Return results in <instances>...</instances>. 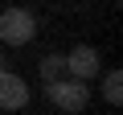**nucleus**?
<instances>
[{"instance_id":"nucleus-1","label":"nucleus","mask_w":123,"mask_h":115,"mask_svg":"<svg viewBox=\"0 0 123 115\" xmlns=\"http://www.w3.org/2000/svg\"><path fill=\"white\" fill-rule=\"evenodd\" d=\"M45 99L57 107V111H66V115H78V111H86V103H90V86L82 82V78H57V82H45Z\"/></svg>"},{"instance_id":"nucleus-6","label":"nucleus","mask_w":123,"mask_h":115,"mask_svg":"<svg viewBox=\"0 0 123 115\" xmlns=\"http://www.w3.org/2000/svg\"><path fill=\"white\" fill-rule=\"evenodd\" d=\"M103 99H107L111 107L123 103V74H119V70H107V78H103Z\"/></svg>"},{"instance_id":"nucleus-3","label":"nucleus","mask_w":123,"mask_h":115,"mask_svg":"<svg viewBox=\"0 0 123 115\" xmlns=\"http://www.w3.org/2000/svg\"><path fill=\"white\" fill-rule=\"evenodd\" d=\"M29 103V82L12 70H0V111H21Z\"/></svg>"},{"instance_id":"nucleus-5","label":"nucleus","mask_w":123,"mask_h":115,"mask_svg":"<svg viewBox=\"0 0 123 115\" xmlns=\"http://www.w3.org/2000/svg\"><path fill=\"white\" fill-rule=\"evenodd\" d=\"M66 78V53H45L41 58V82H57Z\"/></svg>"},{"instance_id":"nucleus-7","label":"nucleus","mask_w":123,"mask_h":115,"mask_svg":"<svg viewBox=\"0 0 123 115\" xmlns=\"http://www.w3.org/2000/svg\"><path fill=\"white\" fill-rule=\"evenodd\" d=\"M0 70H8V53H0Z\"/></svg>"},{"instance_id":"nucleus-4","label":"nucleus","mask_w":123,"mask_h":115,"mask_svg":"<svg viewBox=\"0 0 123 115\" xmlns=\"http://www.w3.org/2000/svg\"><path fill=\"white\" fill-rule=\"evenodd\" d=\"M66 74L90 82V78L98 74V49H94V45H74V49L66 53Z\"/></svg>"},{"instance_id":"nucleus-2","label":"nucleus","mask_w":123,"mask_h":115,"mask_svg":"<svg viewBox=\"0 0 123 115\" xmlns=\"http://www.w3.org/2000/svg\"><path fill=\"white\" fill-rule=\"evenodd\" d=\"M37 37V17L21 4L0 13V45H29Z\"/></svg>"}]
</instances>
